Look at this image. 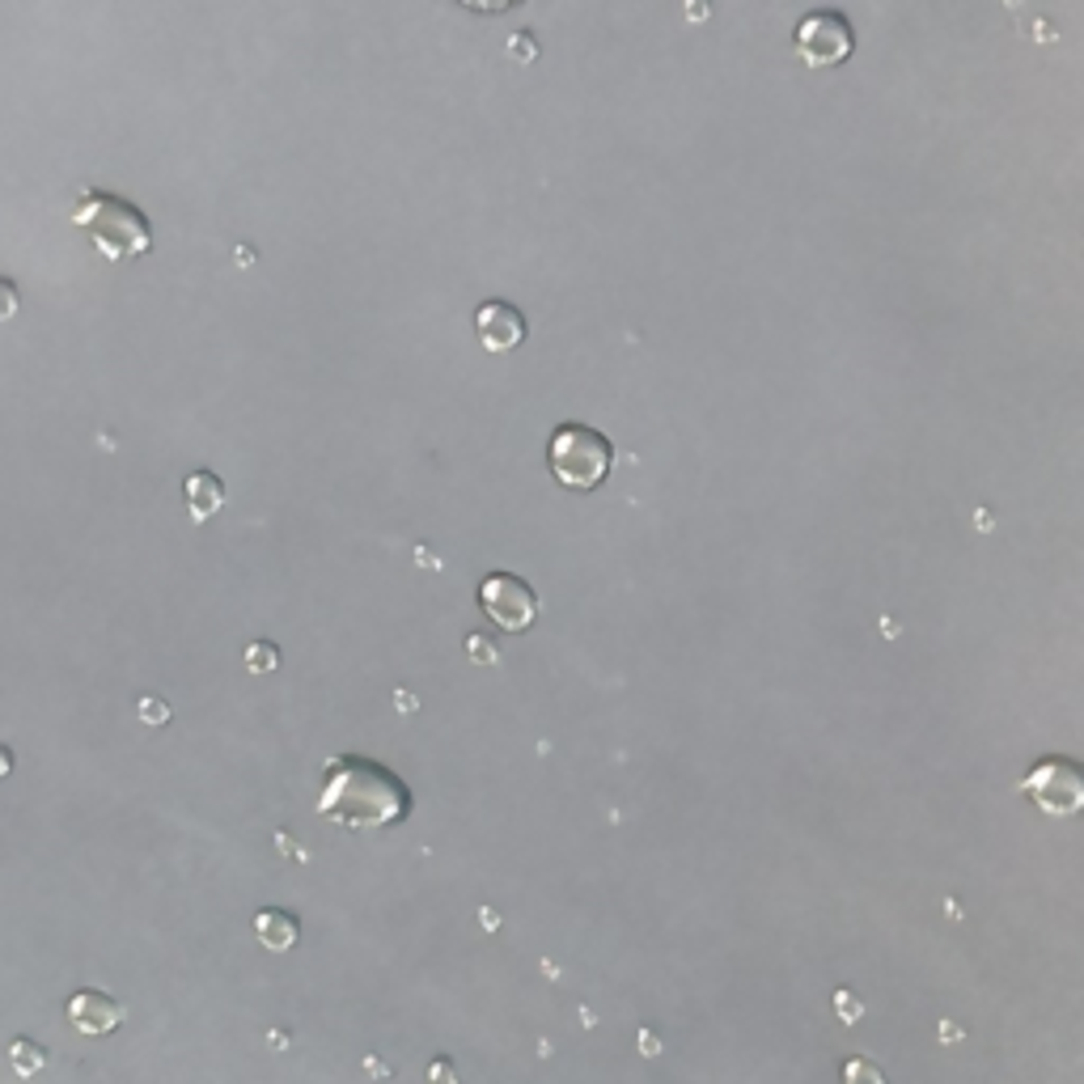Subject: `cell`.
<instances>
[{
    "mask_svg": "<svg viewBox=\"0 0 1084 1084\" xmlns=\"http://www.w3.org/2000/svg\"><path fill=\"white\" fill-rule=\"evenodd\" d=\"M319 813L326 822H340L348 830H385L399 827L411 813V792L390 766L343 754V759L326 763Z\"/></svg>",
    "mask_w": 1084,
    "mask_h": 1084,
    "instance_id": "6da1fadb",
    "label": "cell"
},
{
    "mask_svg": "<svg viewBox=\"0 0 1084 1084\" xmlns=\"http://www.w3.org/2000/svg\"><path fill=\"white\" fill-rule=\"evenodd\" d=\"M68 221L94 242V251H102L110 263H128L153 251V225L131 199L115 192H81V199L72 204Z\"/></svg>",
    "mask_w": 1084,
    "mask_h": 1084,
    "instance_id": "7a4b0ae2",
    "label": "cell"
},
{
    "mask_svg": "<svg viewBox=\"0 0 1084 1084\" xmlns=\"http://www.w3.org/2000/svg\"><path fill=\"white\" fill-rule=\"evenodd\" d=\"M547 467L555 484L568 491H597L611 479L615 446L606 432L589 424H559L547 441Z\"/></svg>",
    "mask_w": 1084,
    "mask_h": 1084,
    "instance_id": "3957f363",
    "label": "cell"
},
{
    "mask_svg": "<svg viewBox=\"0 0 1084 1084\" xmlns=\"http://www.w3.org/2000/svg\"><path fill=\"white\" fill-rule=\"evenodd\" d=\"M1020 792L1051 818H1072L1084 805V775L1072 759H1042L1020 780Z\"/></svg>",
    "mask_w": 1084,
    "mask_h": 1084,
    "instance_id": "277c9868",
    "label": "cell"
},
{
    "mask_svg": "<svg viewBox=\"0 0 1084 1084\" xmlns=\"http://www.w3.org/2000/svg\"><path fill=\"white\" fill-rule=\"evenodd\" d=\"M792 43H797V56H801L809 68H839L851 51H856V30H851V22L843 18V13L818 9V13H805V18H801L797 35H792Z\"/></svg>",
    "mask_w": 1084,
    "mask_h": 1084,
    "instance_id": "5b68a950",
    "label": "cell"
},
{
    "mask_svg": "<svg viewBox=\"0 0 1084 1084\" xmlns=\"http://www.w3.org/2000/svg\"><path fill=\"white\" fill-rule=\"evenodd\" d=\"M479 611L500 627V632H530L538 618V594L517 573H488L479 580Z\"/></svg>",
    "mask_w": 1084,
    "mask_h": 1084,
    "instance_id": "8992f818",
    "label": "cell"
},
{
    "mask_svg": "<svg viewBox=\"0 0 1084 1084\" xmlns=\"http://www.w3.org/2000/svg\"><path fill=\"white\" fill-rule=\"evenodd\" d=\"M526 314L509 305V301H484L475 305V340L484 343L488 352H512L526 343Z\"/></svg>",
    "mask_w": 1084,
    "mask_h": 1084,
    "instance_id": "52a82bcc",
    "label": "cell"
},
{
    "mask_svg": "<svg viewBox=\"0 0 1084 1084\" xmlns=\"http://www.w3.org/2000/svg\"><path fill=\"white\" fill-rule=\"evenodd\" d=\"M187 509H192V521H213L216 512L225 509V484H221V475H213V470H192L187 475Z\"/></svg>",
    "mask_w": 1084,
    "mask_h": 1084,
    "instance_id": "ba28073f",
    "label": "cell"
},
{
    "mask_svg": "<svg viewBox=\"0 0 1084 1084\" xmlns=\"http://www.w3.org/2000/svg\"><path fill=\"white\" fill-rule=\"evenodd\" d=\"M72 1017H77V1025L81 1029H89V1034H107V1029H115L119 1025V1004L107 996H98V992H81V996L72 999Z\"/></svg>",
    "mask_w": 1084,
    "mask_h": 1084,
    "instance_id": "9c48e42d",
    "label": "cell"
},
{
    "mask_svg": "<svg viewBox=\"0 0 1084 1084\" xmlns=\"http://www.w3.org/2000/svg\"><path fill=\"white\" fill-rule=\"evenodd\" d=\"M255 932L267 949H276L280 954V949H293V945H297L301 924H297V915L280 911V907H263V911L255 915Z\"/></svg>",
    "mask_w": 1084,
    "mask_h": 1084,
    "instance_id": "30bf717a",
    "label": "cell"
},
{
    "mask_svg": "<svg viewBox=\"0 0 1084 1084\" xmlns=\"http://www.w3.org/2000/svg\"><path fill=\"white\" fill-rule=\"evenodd\" d=\"M843 1084H886V1072L869 1055H848L843 1059Z\"/></svg>",
    "mask_w": 1084,
    "mask_h": 1084,
    "instance_id": "8fae6325",
    "label": "cell"
},
{
    "mask_svg": "<svg viewBox=\"0 0 1084 1084\" xmlns=\"http://www.w3.org/2000/svg\"><path fill=\"white\" fill-rule=\"evenodd\" d=\"M276 665H280L276 644H267V639H255V644L246 648V670H251V674H267V670H276Z\"/></svg>",
    "mask_w": 1084,
    "mask_h": 1084,
    "instance_id": "7c38bea8",
    "label": "cell"
},
{
    "mask_svg": "<svg viewBox=\"0 0 1084 1084\" xmlns=\"http://www.w3.org/2000/svg\"><path fill=\"white\" fill-rule=\"evenodd\" d=\"M18 305H22L18 284H13L9 276H0V319H13V314H18Z\"/></svg>",
    "mask_w": 1084,
    "mask_h": 1084,
    "instance_id": "4fadbf2b",
    "label": "cell"
},
{
    "mask_svg": "<svg viewBox=\"0 0 1084 1084\" xmlns=\"http://www.w3.org/2000/svg\"><path fill=\"white\" fill-rule=\"evenodd\" d=\"M428 1084H458V1076H453V1063L432 1059V1067H428Z\"/></svg>",
    "mask_w": 1084,
    "mask_h": 1084,
    "instance_id": "5bb4252c",
    "label": "cell"
},
{
    "mask_svg": "<svg viewBox=\"0 0 1084 1084\" xmlns=\"http://www.w3.org/2000/svg\"><path fill=\"white\" fill-rule=\"evenodd\" d=\"M13 766H18V754H13V745L0 742V780H4V775H9Z\"/></svg>",
    "mask_w": 1084,
    "mask_h": 1084,
    "instance_id": "9a60e30c",
    "label": "cell"
},
{
    "mask_svg": "<svg viewBox=\"0 0 1084 1084\" xmlns=\"http://www.w3.org/2000/svg\"><path fill=\"white\" fill-rule=\"evenodd\" d=\"M140 707H145V721H153V724H157V721H166V707H162V703L140 700Z\"/></svg>",
    "mask_w": 1084,
    "mask_h": 1084,
    "instance_id": "2e32d148",
    "label": "cell"
}]
</instances>
